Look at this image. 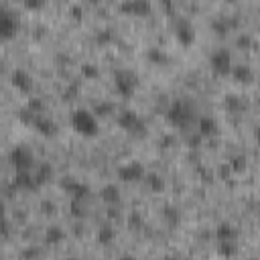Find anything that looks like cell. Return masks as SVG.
I'll return each instance as SVG.
<instances>
[{
    "label": "cell",
    "instance_id": "1",
    "mask_svg": "<svg viewBox=\"0 0 260 260\" xmlns=\"http://www.w3.org/2000/svg\"><path fill=\"white\" fill-rule=\"evenodd\" d=\"M167 120L175 128H189L195 122V110L187 100H175L167 110Z\"/></svg>",
    "mask_w": 260,
    "mask_h": 260
},
{
    "label": "cell",
    "instance_id": "2",
    "mask_svg": "<svg viewBox=\"0 0 260 260\" xmlns=\"http://www.w3.org/2000/svg\"><path fill=\"white\" fill-rule=\"evenodd\" d=\"M71 126L81 136H95L100 132L98 118L93 116V112H89L85 108H77L71 112Z\"/></svg>",
    "mask_w": 260,
    "mask_h": 260
},
{
    "label": "cell",
    "instance_id": "3",
    "mask_svg": "<svg viewBox=\"0 0 260 260\" xmlns=\"http://www.w3.org/2000/svg\"><path fill=\"white\" fill-rule=\"evenodd\" d=\"M138 87V75L132 69H116L114 73V89L122 98H130Z\"/></svg>",
    "mask_w": 260,
    "mask_h": 260
},
{
    "label": "cell",
    "instance_id": "4",
    "mask_svg": "<svg viewBox=\"0 0 260 260\" xmlns=\"http://www.w3.org/2000/svg\"><path fill=\"white\" fill-rule=\"evenodd\" d=\"M118 126H120L122 130L130 132V134H136V136H140V134L146 132L144 120H142L140 114H136L134 110H122V112L118 114Z\"/></svg>",
    "mask_w": 260,
    "mask_h": 260
},
{
    "label": "cell",
    "instance_id": "5",
    "mask_svg": "<svg viewBox=\"0 0 260 260\" xmlns=\"http://www.w3.org/2000/svg\"><path fill=\"white\" fill-rule=\"evenodd\" d=\"M8 160H10V165L14 167V171H30V169L35 167V156H32V152H30L26 146H20V144H16V146L10 148Z\"/></svg>",
    "mask_w": 260,
    "mask_h": 260
},
{
    "label": "cell",
    "instance_id": "6",
    "mask_svg": "<svg viewBox=\"0 0 260 260\" xmlns=\"http://www.w3.org/2000/svg\"><path fill=\"white\" fill-rule=\"evenodd\" d=\"M116 173H118V179L120 181H124V183H136V181H144L146 169L138 160H128V162L120 165Z\"/></svg>",
    "mask_w": 260,
    "mask_h": 260
},
{
    "label": "cell",
    "instance_id": "7",
    "mask_svg": "<svg viewBox=\"0 0 260 260\" xmlns=\"http://www.w3.org/2000/svg\"><path fill=\"white\" fill-rule=\"evenodd\" d=\"M209 65H211V69L217 73V75H228V73H232V67H234V63H232V55H230V51L228 49H215L213 53H211V57H209Z\"/></svg>",
    "mask_w": 260,
    "mask_h": 260
},
{
    "label": "cell",
    "instance_id": "8",
    "mask_svg": "<svg viewBox=\"0 0 260 260\" xmlns=\"http://www.w3.org/2000/svg\"><path fill=\"white\" fill-rule=\"evenodd\" d=\"M18 28V16L8 10V6H0V37L2 39H10Z\"/></svg>",
    "mask_w": 260,
    "mask_h": 260
},
{
    "label": "cell",
    "instance_id": "9",
    "mask_svg": "<svg viewBox=\"0 0 260 260\" xmlns=\"http://www.w3.org/2000/svg\"><path fill=\"white\" fill-rule=\"evenodd\" d=\"M61 189H65L71 195V199H77V201H83L89 195V185L81 183V181H77L73 177H63L61 179Z\"/></svg>",
    "mask_w": 260,
    "mask_h": 260
},
{
    "label": "cell",
    "instance_id": "10",
    "mask_svg": "<svg viewBox=\"0 0 260 260\" xmlns=\"http://www.w3.org/2000/svg\"><path fill=\"white\" fill-rule=\"evenodd\" d=\"M175 37L181 45H191L195 39V30L191 26V22L185 16H177L175 18Z\"/></svg>",
    "mask_w": 260,
    "mask_h": 260
},
{
    "label": "cell",
    "instance_id": "11",
    "mask_svg": "<svg viewBox=\"0 0 260 260\" xmlns=\"http://www.w3.org/2000/svg\"><path fill=\"white\" fill-rule=\"evenodd\" d=\"M10 81H12V85H14L16 89H20V91H24V93H28V91L32 89V77H30L28 71H24L22 67L12 69Z\"/></svg>",
    "mask_w": 260,
    "mask_h": 260
},
{
    "label": "cell",
    "instance_id": "12",
    "mask_svg": "<svg viewBox=\"0 0 260 260\" xmlns=\"http://www.w3.org/2000/svg\"><path fill=\"white\" fill-rule=\"evenodd\" d=\"M30 128H35L39 134H43V136H55L57 134V124H55V120H51L49 116H43V114H39L35 120H32V124H30Z\"/></svg>",
    "mask_w": 260,
    "mask_h": 260
},
{
    "label": "cell",
    "instance_id": "13",
    "mask_svg": "<svg viewBox=\"0 0 260 260\" xmlns=\"http://www.w3.org/2000/svg\"><path fill=\"white\" fill-rule=\"evenodd\" d=\"M12 185H14L16 189H26V191L39 189V183H37L32 171H16V173H14V179H12Z\"/></svg>",
    "mask_w": 260,
    "mask_h": 260
},
{
    "label": "cell",
    "instance_id": "14",
    "mask_svg": "<svg viewBox=\"0 0 260 260\" xmlns=\"http://www.w3.org/2000/svg\"><path fill=\"white\" fill-rule=\"evenodd\" d=\"M120 8L130 14H146L150 10L148 0H130V2H120Z\"/></svg>",
    "mask_w": 260,
    "mask_h": 260
},
{
    "label": "cell",
    "instance_id": "15",
    "mask_svg": "<svg viewBox=\"0 0 260 260\" xmlns=\"http://www.w3.org/2000/svg\"><path fill=\"white\" fill-rule=\"evenodd\" d=\"M232 75H234V79L240 81V83H250V81L254 79L252 67H250V65H244V63L234 65V67H232Z\"/></svg>",
    "mask_w": 260,
    "mask_h": 260
},
{
    "label": "cell",
    "instance_id": "16",
    "mask_svg": "<svg viewBox=\"0 0 260 260\" xmlns=\"http://www.w3.org/2000/svg\"><path fill=\"white\" fill-rule=\"evenodd\" d=\"M236 236H238V230H236L232 223H228V221H221V223L215 228V238H217L219 242H234Z\"/></svg>",
    "mask_w": 260,
    "mask_h": 260
},
{
    "label": "cell",
    "instance_id": "17",
    "mask_svg": "<svg viewBox=\"0 0 260 260\" xmlns=\"http://www.w3.org/2000/svg\"><path fill=\"white\" fill-rule=\"evenodd\" d=\"M100 197H102V201H106V203H110V205L118 203V201H120V189H118V185L106 183V185L100 189Z\"/></svg>",
    "mask_w": 260,
    "mask_h": 260
},
{
    "label": "cell",
    "instance_id": "18",
    "mask_svg": "<svg viewBox=\"0 0 260 260\" xmlns=\"http://www.w3.org/2000/svg\"><path fill=\"white\" fill-rule=\"evenodd\" d=\"M197 132L201 136H211L217 132V122L211 118V116H201L197 120Z\"/></svg>",
    "mask_w": 260,
    "mask_h": 260
},
{
    "label": "cell",
    "instance_id": "19",
    "mask_svg": "<svg viewBox=\"0 0 260 260\" xmlns=\"http://www.w3.org/2000/svg\"><path fill=\"white\" fill-rule=\"evenodd\" d=\"M114 238H116V230H114L110 223L100 225V228H98V232H95V240H98V244H102V246H106V244L114 242Z\"/></svg>",
    "mask_w": 260,
    "mask_h": 260
},
{
    "label": "cell",
    "instance_id": "20",
    "mask_svg": "<svg viewBox=\"0 0 260 260\" xmlns=\"http://www.w3.org/2000/svg\"><path fill=\"white\" fill-rule=\"evenodd\" d=\"M65 240V232L59 228V225H49L47 228V232H45V242L49 244V246H55V244H59V242H63Z\"/></svg>",
    "mask_w": 260,
    "mask_h": 260
},
{
    "label": "cell",
    "instance_id": "21",
    "mask_svg": "<svg viewBox=\"0 0 260 260\" xmlns=\"http://www.w3.org/2000/svg\"><path fill=\"white\" fill-rule=\"evenodd\" d=\"M35 179H37V183H39V187L41 185H45L49 179H51V175H53V169H51V165H47V162H41V165H37L35 167Z\"/></svg>",
    "mask_w": 260,
    "mask_h": 260
},
{
    "label": "cell",
    "instance_id": "22",
    "mask_svg": "<svg viewBox=\"0 0 260 260\" xmlns=\"http://www.w3.org/2000/svg\"><path fill=\"white\" fill-rule=\"evenodd\" d=\"M232 26H234V20L228 18V16H215V18L211 20V28H213L217 35H225Z\"/></svg>",
    "mask_w": 260,
    "mask_h": 260
},
{
    "label": "cell",
    "instance_id": "23",
    "mask_svg": "<svg viewBox=\"0 0 260 260\" xmlns=\"http://www.w3.org/2000/svg\"><path fill=\"white\" fill-rule=\"evenodd\" d=\"M144 183L148 185L150 191H156V193L165 189V179H162L158 173H146V175H144Z\"/></svg>",
    "mask_w": 260,
    "mask_h": 260
},
{
    "label": "cell",
    "instance_id": "24",
    "mask_svg": "<svg viewBox=\"0 0 260 260\" xmlns=\"http://www.w3.org/2000/svg\"><path fill=\"white\" fill-rule=\"evenodd\" d=\"M146 59H148V61H152V63H156V65H162V63H167V61H169L167 53H165L160 47H150V49L146 51Z\"/></svg>",
    "mask_w": 260,
    "mask_h": 260
},
{
    "label": "cell",
    "instance_id": "25",
    "mask_svg": "<svg viewBox=\"0 0 260 260\" xmlns=\"http://www.w3.org/2000/svg\"><path fill=\"white\" fill-rule=\"evenodd\" d=\"M114 108H116V106H114L112 102H104V100H102V102H95V104H93V110H91V112H93L95 118H104V116H110V114L114 112Z\"/></svg>",
    "mask_w": 260,
    "mask_h": 260
},
{
    "label": "cell",
    "instance_id": "26",
    "mask_svg": "<svg viewBox=\"0 0 260 260\" xmlns=\"http://www.w3.org/2000/svg\"><path fill=\"white\" fill-rule=\"evenodd\" d=\"M225 108L232 110V112H242L246 108V104H244V100L240 95L230 93V95H225Z\"/></svg>",
    "mask_w": 260,
    "mask_h": 260
},
{
    "label": "cell",
    "instance_id": "27",
    "mask_svg": "<svg viewBox=\"0 0 260 260\" xmlns=\"http://www.w3.org/2000/svg\"><path fill=\"white\" fill-rule=\"evenodd\" d=\"M162 217H165L171 225H175V223H179L181 213H179V209H177L175 205H165V207H162Z\"/></svg>",
    "mask_w": 260,
    "mask_h": 260
},
{
    "label": "cell",
    "instance_id": "28",
    "mask_svg": "<svg viewBox=\"0 0 260 260\" xmlns=\"http://www.w3.org/2000/svg\"><path fill=\"white\" fill-rule=\"evenodd\" d=\"M26 108L30 110V112H35V114H43V108H45V104H43V100L41 98H28V102H26Z\"/></svg>",
    "mask_w": 260,
    "mask_h": 260
},
{
    "label": "cell",
    "instance_id": "29",
    "mask_svg": "<svg viewBox=\"0 0 260 260\" xmlns=\"http://www.w3.org/2000/svg\"><path fill=\"white\" fill-rule=\"evenodd\" d=\"M69 211L73 217H83L85 215V209H83V201H77V199H71L69 203Z\"/></svg>",
    "mask_w": 260,
    "mask_h": 260
},
{
    "label": "cell",
    "instance_id": "30",
    "mask_svg": "<svg viewBox=\"0 0 260 260\" xmlns=\"http://www.w3.org/2000/svg\"><path fill=\"white\" fill-rule=\"evenodd\" d=\"M114 37H116V35H114L112 28H100V30L95 32V41H98V43H110Z\"/></svg>",
    "mask_w": 260,
    "mask_h": 260
},
{
    "label": "cell",
    "instance_id": "31",
    "mask_svg": "<svg viewBox=\"0 0 260 260\" xmlns=\"http://www.w3.org/2000/svg\"><path fill=\"white\" fill-rule=\"evenodd\" d=\"M217 250H219L221 256H228V258H230V256L236 254V244H234V242H219Z\"/></svg>",
    "mask_w": 260,
    "mask_h": 260
},
{
    "label": "cell",
    "instance_id": "32",
    "mask_svg": "<svg viewBox=\"0 0 260 260\" xmlns=\"http://www.w3.org/2000/svg\"><path fill=\"white\" fill-rule=\"evenodd\" d=\"M230 169H234V171H244V169H246V156H242V154L234 156V158L230 160Z\"/></svg>",
    "mask_w": 260,
    "mask_h": 260
},
{
    "label": "cell",
    "instance_id": "33",
    "mask_svg": "<svg viewBox=\"0 0 260 260\" xmlns=\"http://www.w3.org/2000/svg\"><path fill=\"white\" fill-rule=\"evenodd\" d=\"M81 73H83L85 77H98V75H100V71H98V67H95L93 63H83V65H81Z\"/></svg>",
    "mask_w": 260,
    "mask_h": 260
},
{
    "label": "cell",
    "instance_id": "34",
    "mask_svg": "<svg viewBox=\"0 0 260 260\" xmlns=\"http://www.w3.org/2000/svg\"><path fill=\"white\" fill-rule=\"evenodd\" d=\"M128 225H130L132 230H138V228L142 225V217H140V213H130V217H128Z\"/></svg>",
    "mask_w": 260,
    "mask_h": 260
},
{
    "label": "cell",
    "instance_id": "35",
    "mask_svg": "<svg viewBox=\"0 0 260 260\" xmlns=\"http://www.w3.org/2000/svg\"><path fill=\"white\" fill-rule=\"evenodd\" d=\"M250 43H252V37H250L248 32H242V35L238 37V45H240V47H248Z\"/></svg>",
    "mask_w": 260,
    "mask_h": 260
},
{
    "label": "cell",
    "instance_id": "36",
    "mask_svg": "<svg viewBox=\"0 0 260 260\" xmlns=\"http://www.w3.org/2000/svg\"><path fill=\"white\" fill-rule=\"evenodd\" d=\"M201 138H203V136H201V134H199V132H197V134H191V136H189V140H187V142H189V146H197V144H199V142H201Z\"/></svg>",
    "mask_w": 260,
    "mask_h": 260
},
{
    "label": "cell",
    "instance_id": "37",
    "mask_svg": "<svg viewBox=\"0 0 260 260\" xmlns=\"http://www.w3.org/2000/svg\"><path fill=\"white\" fill-rule=\"evenodd\" d=\"M24 6H26V8H41V6H43V2H41V0H26V2H24Z\"/></svg>",
    "mask_w": 260,
    "mask_h": 260
},
{
    "label": "cell",
    "instance_id": "38",
    "mask_svg": "<svg viewBox=\"0 0 260 260\" xmlns=\"http://www.w3.org/2000/svg\"><path fill=\"white\" fill-rule=\"evenodd\" d=\"M43 209H45V213H53L55 211V205L51 201H43Z\"/></svg>",
    "mask_w": 260,
    "mask_h": 260
},
{
    "label": "cell",
    "instance_id": "39",
    "mask_svg": "<svg viewBox=\"0 0 260 260\" xmlns=\"http://www.w3.org/2000/svg\"><path fill=\"white\" fill-rule=\"evenodd\" d=\"M37 254H39V250H37V248H28V250H24V252H22V256H24V258H30V256H37Z\"/></svg>",
    "mask_w": 260,
    "mask_h": 260
},
{
    "label": "cell",
    "instance_id": "40",
    "mask_svg": "<svg viewBox=\"0 0 260 260\" xmlns=\"http://www.w3.org/2000/svg\"><path fill=\"white\" fill-rule=\"evenodd\" d=\"M71 12H73V14H75V16H79V14H81V12H83V8H81V6H79V4H75V6H71Z\"/></svg>",
    "mask_w": 260,
    "mask_h": 260
},
{
    "label": "cell",
    "instance_id": "41",
    "mask_svg": "<svg viewBox=\"0 0 260 260\" xmlns=\"http://www.w3.org/2000/svg\"><path fill=\"white\" fill-rule=\"evenodd\" d=\"M118 260H138L136 256H132V254H124V256H120Z\"/></svg>",
    "mask_w": 260,
    "mask_h": 260
},
{
    "label": "cell",
    "instance_id": "42",
    "mask_svg": "<svg viewBox=\"0 0 260 260\" xmlns=\"http://www.w3.org/2000/svg\"><path fill=\"white\" fill-rule=\"evenodd\" d=\"M254 136H256V140H260V126H256V130H254Z\"/></svg>",
    "mask_w": 260,
    "mask_h": 260
},
{
    "label": "cell",
    "instance_id": "43",
    "mask_svg": "<svg viewBox=\"0 0 260 260\" xmlns=\"http://www.w3.org/2000/svg\"><path fill=\"white\" fill-rule=\"evenodd\" d=\"M162 260H179V258H177V256H165Z\"/></svg>",
    "mask_w": 260,
    "mask_h": 260
},
{
    "label": "cell",
    "instance_id": "44",
    "mask_svg": "<svg viewBox=\"0 0 260 260\" xmlns=\"http://www.w3.org/2000/svg\"><path fill=\"white\" fill-rule=\"evenodd\" d=\"M65 260H79V258H73V256H71V258H65Z\"/></svg>",
    "mask_w": 260,
    "mask_h": 260
},
{
    "label": "cell",
    "instance_id": "45",
    "mask_svg": "<svg viewBox=\"0 0 260 260\" xmlns=\"http://www.w3.org/2000/svg\"><path fill=\"white\" fill-rule=\"evenodd\" d=\"M248 260H258V258H248Z\"/></svg>",
    "mask_w": 260,
    "mask_h": 260
}]
</instances>
